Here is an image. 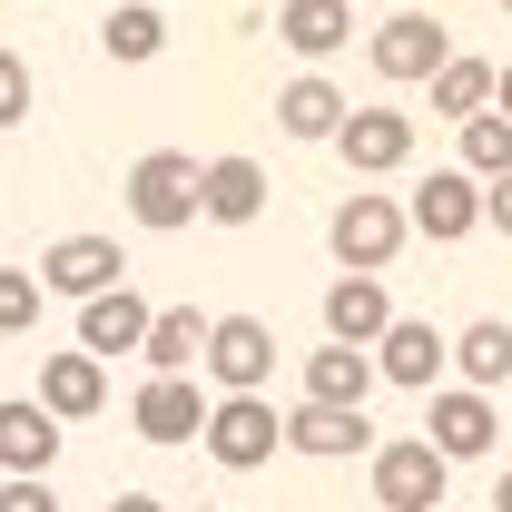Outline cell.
<instances>
[{
	"label": "cell",
	"instance_id": "obj_1",
	"mask_svg": "<svg viewBox=\"0 0 512 512\" xmlns=\"http://www.w3.org/2000/svg\"><path fill=\"white\" fill-rule=\"evenodd\" d=\"M197 444H207V463H227V473H256V463H276V404L266 394H217L207 404V424H197Z\"/></svg>",
	"mask_w": 512,
	"mask_h": 512
},
{
	"label": "cell",
	"instance_id": "obj_2",
	"mask_svg": "<svg viewBox=\"0 0 512 512\" xmlns=\"http://www.w3.org/2000/svg\"><path fill=\"white\" fill-rule=\"evenodd\" d=\"M128 217H138L148 237H168V227L197 217V158L188 148H148V158L128 168Z\"/></svg>",
	"mask_w": 512,
	"mask_h": 512
},
{
	"label": "cell",
	"instance_id": "obj_3",
	"mask_svg": "<svg viewBox=\"0 0 512 512\" xmlns=\"http://www.w3.org/2000/svg\"><path fill=\"white\" fill-rule=\"evenodd\" d=\"M197 365L217 375V394H266V375H276V335H266V316H207Z\"/></svg>",
	"mask_w": 512,
	"mask_h": 512
},
{
	"label": "cell",
	"instance_id": "obj_4",
	"mask_svg": "<svg viewBox=\"0 0 512 512\" xmlns=\"http://www.w3.org/2000/svg\"><path fill=\"white\" fill-rule=\"evenodd\" d=\"M404 227H414V237H434V247H463V237L483 227V178H473V168H434V178H414Z\"/></svg>",
	"mask_w": 512,
	"mask_h": 512
},
{
	"label": "cell",
	"instance_id": "obj_5",
	"mask_svg": "<svg viewBox=\"0 0 512 512\" xmlns=\"http://www.w3.org/2000/svg\"><path fill=\"white\" fill-rule=\"evenodd\" d=\"M404 237H414V227H404V207H394V197H345V207H335V217H325V247H335V266H394V256H404Z\"/></svg>",
	"mask_w": 512,
	"mask_h": 512
},
{
	"label": "cell",
	"instance_id": "obj_6",
	"mask_svg": "<svg viewBox=\"0 0 512 512\" xmlns=\"http://www.w3.org/2000/svg\"><path fill=\"white\" fill-rule=\"evenodd\" d=\"M444 483H453V463L424 434H404V444L375 453V503L384 512H444Z\"/></svg>",
	"mask_w": 512,
	"mask_h": 512
},
{
	"label": "cell",
	"instance_id": "obj_7",
	"mask_svg": "<svg viewBox=\"0 0 512 512\" xmlns=\"http://www.w3.org/2000/svg\"><path fill=\"white\" fill-rule=\"evenodd\" d=\"M434 394V414H424V444L444 453V463H473V453H493V394L483 384H424Z\"/></svg>",
	"mask_w": 512,
	"mask_h": 512
},
{
	"label": "cell",
	"instance_id": "obj_8",
	"mask_svg": "<svg viewBox=\"0 0 512 512\" xmlns=\"http://www.w3.org/2000/svg\"><path fill=\"white\" fill-rule=\"evenodd\" d=\"M335 148H345L355 178H394V168H414V119L404 109H345L335 119Z\"/></svg>",
	"mask_w": 512,
	"mask_h": 512
},
{
	"label": "cell",
	"instance_id": "obj_9",
	"mask_svg": "<svg viewBox=\"0 0 512 512\" xmlns=\"http://www.w3.org/2000/svg\"><path fill=\"white\" fill-rule=\"evenodd\" d=\"M365 50H375V69L394 79V89H404V79H434V69H444L453 30L434 20V10H394V20H384V30L365 40Z\"/></svg>",
	"mask_w": 512,
	"mask_h": 512
},
{
	"label": "cell",
	"instance_id": "obj_10",
	"mask_svg": "<svg viewBox=\"0 0 512 512\" xmlns=\"http://www.w3.org/2000/svg\"><path fill=\"white\" fill-rule=\"evenodd\" d=\"M365 355H375V384H404V394H424V384L444 375V335L424 316H384V335Z\"/></svg>",
	"mask_w": 512,
	"mask_h": 512
},
{
	"label": "cell",
	"instance_id": "obj_11",
	"mask_svg": "<svg viewBox=\"0 0 512 512\" xmlns=\"http://www.w3.org/2000/svg\"><path fill=\"white\" fill-rule=\"evenodd\" d=\"M128 424H138L148 444H197V424H207V394H197L188 375H158V365H148L138 404H128Z\"/></svg>",
	"mask_w": 512,
	"mask_h": 512
},
{
	"label": "cell",
	"instance_id": "obj_12",
	"mask_svg": "<svg viewBox=\"0 0 512 512\" xmlns=\"http://www.w3.org/2000/svg\"><path fill=\"white\" fill-rule=\"evenodd\" d=\"M197 217L207 227H256L266 217V168L256 158H207L197 168Z\"/></svg>",
	"mask_w": 512,
	"mask_h": 512
},
{
	"label": "cell",
	"instance_id": "obj_13",
	"mask_svg": "<svg viewBox=\"0 0 512 512\" xmlns=\"http://www.w3.org/2000/svg\"><path fill=\"white\" fill-rule=\"evenodd\" d=\"M384 316H394V296H384L375 266H345V276L325 286V335H335V345H375Z\"/></svg>",
	"mask_w": 512,
	"mask_h": 512
},
{
	"label": "cell",
	"instance_id": "obj_14",
	"mask_svg": "<svg viewBox=\"0 0 512 512\" xmlns=\"http://www.w3.org/2000/svg\"><path fill=\"white\" fill-rule=\"evenodd\" d=\"M276 434H286L296 453H316V463H335V453H365V444H375V434H365V404H316V394H306L296 414H276Z\"/></svg>",
	"mask_w": 512,
	"mask_h": 512
},
{
	"label": "cell",
	"instance_id": "obj_15",
	"mask_svg": "<svg viewBox=\"0 0 512 512\" xmlns=\"http://www.w3.org/2000/svg\"><path fill=\"white\" fill-rule=\"evenodd\" d=\"M119 276H128L119 237H60V247L40 256V286H50V296H99V286H119Z\"/></svg>",
	"mask_w": 512,
	"mask_h": 512
},
{
	"label": "cell",
	"instance_id": "obj_16",
	"mask_svg": "<svg viewBox=\"0 0 512 512\" xmlns=\"http://www.w3.org/2000/svg\"><path fill=\"white\" fill-rule=\"evenodd\" d=\"M50 463H60V414L10 394L0 404V473H50Z\"/></svg>",
	"mask_w": 512,
	"mask_h": 512
},
{
	"label": "cell",
	"instance_id": "obj_17",
	"mask_svg": "<svg viewBox=\"0 0 512 512\" xmlns=\"http://www.w3.org/2000/svg\"><path fill=\"white\" fill-rule=\"evenodd\" d=\"M40 404H50L60 424L99 414V404H109V355H89V345H79V355H50V365H40Z\"/></svg>",
	"mask_w": 512,
	"mask_h": 512
},
{
	"label": "cell",
	"instance_id": "obj_18",
	"mask_svg": "<svg viewBox=\"0 0 512 512\" xmlns=\"http://www.w3.org/2000/svg\"><path fill=\"white\" fill-rule=\"evenodd\" d=\"M138 335H148V306L128 296V276L99 286V296H79V345L89 355H138Z\"/></svg>",
	"mask_w": 512,
	"mask_h": 512
},
{
	"label": "cell",
	"instance_id": "obj_19",
	"mask_svg": "<svg viewBox=\"0 0 512 512\" xmlns=\"http://www.w3.org/2000/svg\"><path fill=\"white\" fill-rule=\"evenodd\" d=\"M444 365H453L463 384H483V394H493V384H512V325H503V316H473V325L444 345Z\"/></svg>",
	"mask_w": 512,
	"mask_h": 512
},
{
	"label": "cell",
	"instance_id": "obj_20",
	"mask_svg": "<svg viewBox=\"0 0 512 512\" xmlns=\"http://www.w3.org/2000/svg\"><path fill=\"white\" fill-rule=\"evenodd\" d=\"M99 50H109L119 69H148L158 50H168V10H158V0H119V10L99 20Z\"/></svg>",
	"mask_w": 512,
	"mask_h": 512
},
{
	"label": "cell",
	"instance_id": "obj_21",
	"mask_svg": "<svg viewBox=\"0 0 512 512\" xmlns=\"http://www.w3.org/2000/svg\"><path fill=\"white\" fill-rule=\"evenodd\" d=\"M276 40L306 50V60H325V50L355 40V10H345V0H286V10H276Z\"/></svg>",
	"mask_w": 512,
	"mask_h": 512
},
{
	"label": "cell",
	"instance_id": "obj_22",
	"mask_svg": "<svg viewBox=\"0 0 512 512\" xmlns=\"http://www.w3.org/2000/svg\"><path fill=\"white\" fill-rule=\"evenodd\" d=\"M335 119H345V89L316 79V69L276 89V128H286V138H335Z\"/></svg>",
	"mask_w": 512,
	"mask_h": 512
},
{
	"label": "cell",
	"instance_id": "obj_23",
	"mask_svg": "<svg viewBox=\"0 0 512 512\" xmlns=\"http://www.w3.org/2000/svg\"><path fill=\"white\" fill-rule=\"evenodd\" d=\"M197 345H207V316H197V306H148V335H138V355H148L158 375H188Z\"/></svg>",
	"mask_w": 512,
	"mask_h": 512
},
{
	"label": "cell",
	"instance_id": "obj_24",
	"mask_svg": "<svg viewBox=\"0 0 512 512\" xmlns=\"http://www.w3.org/2000/svg\"><path fill=\"white\" fill-rule=\"evenodd\" d=\"M306 394H316V404H365V394H375V355L325 335V355H306Z\"/></svg>",
	"mask_w": 512,
	"mask_h": 512
},
{
	"label": "cell",
	"instance_id": "obj_25",
	"mask_svg": "<svg viewBox=\"0 0 512 512\" xmlns=\"http://www.w3.org/2000/svg\"><path fill=\"white\" fill-rule=\"evenodd\" d=\"M493 99V60H463V50H444V69H434V119H473Z\"/></svg>",
	"mask_w": 512,
	"mask_h": 512
},
{
	"label": "cell",
	"instance_id": "obj_26",
	"mask_svg": "<svg viewBox=\"0 0 512 512\" xmlns=\"http://www.w3.org/2000/svg\"><path fill=\"white\" fill-rule=\"evenodd\" d=\"M463 168H473V178H493V168H512V119L493 109V99H483V109L463 119Z\"/></svg>",
	"mask_w": 512,
	"mask_h": 512
},
{
	"label": "cell",
	"instance_id": "obj_27",
	"mask_svg": "<svg viewBox=\"0 0 512 512\" xmlns=\"http://www.w3.org/2000/svg\"><path fill=\"white\" fill-rule=\"evenodd\" d=\"M40 296H50L40 266H0V335H30L40 325Z\"/></svg>",
	"mask_w": 512,
	"mask_h": 512
},
{
	"label": "cell",
	"instance_id": "obj_28",
	"mask_svg": "<svg viewBox=\"0 0 512 512\" xmlns=\"http://www.w3.org/2000/svg\"><path fill=\"white\" fill-rule=\"evenodd\" d=\"M20 119H30V60L0 50V128H20Z\"/></svg>",
	"mask_w": 512,
	"mask_h": 512
},
{
	"label": "cell",
	"instance_id": "obj_29",
	"mask_svg": "<svg viewBox=\"0 0 512 512\" xmlns=\"http://www.w3.org/2000/svg\"><path fill=\"white\" fill-rule=\"evenodd\" d=\"M0 512H60L50 473H0Z\"/></svg>",
	"mask_w": 512,
	"mask_h": 512
},
{
	"label": "cell",
	"instance_id": "obj_30",
	"mask_svg": "<svg viewBox=\"0 0 512 512\" xmlns=\"http://www.w3.org/2000/svg\"><path fill=\"white\" fill-rule=\"evenodd\" d=\"M483 227H503V237H512V168L483 178Z\"/></svg>",
	"mask_w": 512,
	"mask_h": 512
},
{
	"label": "cell",
	"instance_id": "obj_31",
	"mask_svg": "<svg viewBox=\"0 0 512 512\" xmlns=\"http://www.w3.org/2000/svg\"><path fill=\"white\" fill-rule=\"evenodd\" d=\"M493 109H503V119H512V60L493 69Z\"/></svg>",
	"mask_w": 512,
	"mask_h": 512
},
{
	"label": "cell",
	"instance_id": "obj_32",
	"mask_svg": "<svg viewBox=\"0 0 512 512\" xmlns=\"http://www.w3.org/2000/svg\"><path fill=\"white\" fill-rule=\"evenodd\" d=\"M109 512H168V503H158V493H119Z\"/></svg>",
	"mask_w": 512,
	"mask_h": 512
},
{
	"label": "cell",
	"instance_id": "obj_33",
	"mask_svg": "<svg viewBox=\"0 0 512 512\" xmlns=\"http://www.w3.org/2000/svg\"><path fill=\"white\" fill-rule=\"evenodd\" d=\"M493 512H512V473H503V483H493Z\"/></svg>",
	"mask_w": 512,
	"mask_h": 512
},
{
	"label": "cell",
	"instance_id": "obj_34",
	"mask_svg": "<svg viewBox=\"0 0 512 512\" xmlns=\"http://www.w3.org/2000/svg\"><path fill=\"white\" fill-rule=\"evenodd\" d=\"M503 10H512V0H503Z\"/></svg>",
	"mask_w": 512,
	"mask_h": 512
},
{
	"label": "cell",
	"instance_id": "obj_35",
	"mask_svg": "<svg viewBox=\"0 0 512 512\" xmlns=\"http://www.w3.org/2000/svg\"><path fill=\"white\" fill-rule=\"evenodd\" d=\"M197 512H207V503H197Z\"/></svg>",
	"mask_w": 512,
	"mask_h": 512
}]
</instances>
